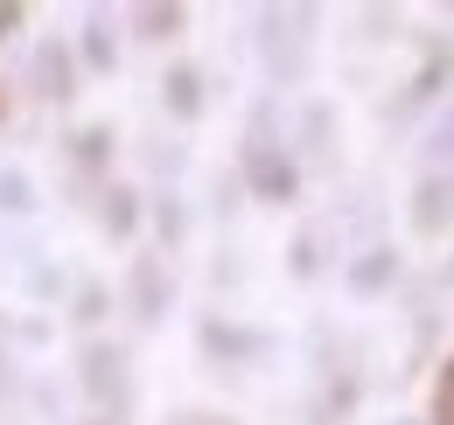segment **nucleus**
Masks as SVG:
<instances>
[{"label":"nucleus","instance_id":"f257e3e1","mask_svg":"<svg viewBox=\"0 0 454 425\" xmlns=\"http://www.w3.org/2000/svg\"><path fill=\"white\" fill-rule=\"evenodd\" d=\"M245 174H252V189H259L266 203H286V196H294V160H286L273 140H252V154H245Z\"/></svg>","mask_w":454,"mask_h":425},{"label":"nucleus","instance_id":"f03ea898","mask_svg":"<svg viewBox=\"0 0 454 425\" xmlns=\"http://www.w3.org/2000/svg\"><path fill=\"white\" fill-rule=\"evenodd\" d=\"M454 223V174H427L419 189H412V230H448Z\"/></svg>","mask_w":454,"mask_h":425},{"label":"nucleus","instance_id":"7ed1b4c3","mask_svg":"<svg viewBox=\"0 0 454 425\" xmlns=\"http://www.w3.org/2000/svg\"><path fill=\"white\" fill-rule=\"evenodd\" d=\"M119 363H126L119 349H91V356H84V390H91V398H106V405H119V398H126Z\"/></svg>","mask_w":454,"mask_h":425},{"label":"nucleus","instance_id":"20e7f679","mask_svg":"<svg viewBox=\"0 0 454 425\" xmlns=\"http://www.w3.org/2000/svg\"><path fill=\"white\" fill-rule=\"evenodd\" d=\"M392 279H398V251H385V244H378V251H364V259L349 266V293L364 300V293H385Z\"/></svg>","mask_w":454,"mask_h":425},{"label":"nucleus","instance_id":"39448f33","mask_svg":"<svg viewBox=\"0 0 454 425\" xmlns=\"http://www.w3.org/2000/svg\"><path fill=\"white\" fill-rule=\"evenodd\" d=\"M168 112H203V77L196 70H168Z\"/></svg>","mask_w":454,"mask_h":425},{"label":"nucleus","instance_id":"423d86ee","mask_svg":"<svg viewBox=\"0 0 454 425\" xmlns=\"http://www.w3.org/2000/svg\"><path fill=\"white\" fill-rule=\"evenodd\" d=\"M133 300H140V314L154 321V314H161V307H168V279H161V272H147V266H140V272H133Z\"/></svg>","mask_w":454,"mask_h":425},{"label":"nucleus","instance_id":"0eeeda50","mask_svg":"<svg viewBox=\"0 0 454 425\" xmlns=\"http://www.w3.org/2000/svg\"><path fill=\"white\" fill-rule=\"evenodd\" d=\"M434 425H454V370L441 376V398H434Z\"/></svg>","mask_w":454,"mask_h":425},{"label":"nucleus","instance_id":"6e6552de","mask_svg":"<svg viewBox=\"0 0 454 425\" xmlns=\"http://www.w3.org/2000/svg\"><path fill=\"white\" fill-rule=\"evenodd\" d=\"M84 56H91V63H98V70H106V63H113V42H106V28H91V35H84Z\"/></svg>","mask_w":454,"mask_h":425}]
</instances>
